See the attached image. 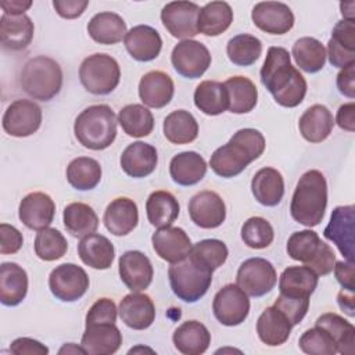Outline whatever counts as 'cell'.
Masks as SVG:
<instances>
[{
    "instance_id": "cell-55",
    "label": "cell",
    "mask_w": 355,
    "mask_h": 355,
    "mask_svg": "<svg viewBox=\"0 0 355 355\" xmlns=\"http://www.w3.org/2000/svg\"><path fill=\"white\" fill-rule=\"evenodd\" d=\"M24 244V237L21 232L8 223L0 225V252L1 254H15L21 250Z\"/></svg>"
},
{
    "instance_id": "cell-27",
    "label": "cell",
    "mask_w": 355,
    "mask_h": 355,
    "mask_svg": "<svg viewBox=\"0 0 355 355\" xmlns=\"http://www.w3.org/2000/svg\"><path fill=\"white\" fill-rule=\"evenodd\" d=\"M104 226L114 236L129 234L139 222V209L133 200L128 197H118L112 200L103 216Z\"/></svg>"
},
{
    "instance_id": "cell-41",
    "label": "cell",
    "mask_w": 355,
    "mask_h": 355,
    "mask_svg": "<svg viewBox=\"0 0 355 355\" xmlns=\"http://www.w3.org/2000/svg\"><path fill=\"white\" fill-rule=\"evenodd\" d=\"M194 105L205 115H219L229 107L227 92L218 80H202L194 90Z\"/></svg>"
},
{
    "instance_id": "cell-17",
    "label": "cell",
    "mask_w": 355,
    "mask_h": 355,
    "mask_svg": "<svg viewBox=\"0 0 355 355\" xmlns=\"http://www.w3.org/2000/svg\"><path fill=\"white\" fill-rule=\"evenodd\" d=\"M251 18L257 28L270 35H284L294 26L291 8L280 1L257 3L251 11Z\"/></svg>"
},
{
    "instance_id": "cell-25",
    "label": "cell",
    "mask_w": 355,
    "mask_h": 355,
    "mask_svg": "<svg viewBox=\"0 0 355 355\" xmlns=\"http://www.w3.org/2000/svg\"><path fill=\"white\" fill-rule=\"evenodd\" d=\"M121 168L130 178H146L151 175L158 164L157 148L144 141L129 144L121 154Z\"/></svg>"
},
{
    "instance_id": "cell-21",
    "label": "cell",
    "mask_w": 355,
    "mask_h": 355,
    "mask_svg": "<svg viewBox=\"0 0 355 355\" xmlns=\"http://www.w3.org/2000/svg\"><path fill=\"white\" fill-rule=\"evenodd\" d=\"M326 55L337 68H345L355 62V21L341 19L334 25Z\"/></svg>"
},
{
    "instance_id": "cell-51",
    "label": "cell",
    "mask_w": 355,
    "mask_h": 355,
    "mask_svg": "<svg viewBox=\"0 0 355 355\" xmlns=\"http://www.w3.org/2000/svg\"><path fill=\"white\" fill-rule=\"evenodd\" d=\"M275 232L272 225L262 216H251L241 226V240L254 250H262L272 244Z\"/></svg>"
},
{
    "instance_id": "cell-9",
    "label": "cell",
    "mask_w": 355,
    "mask_h": 355,
    "mask_svg": "<svg viewBox=\"0 0 355 355\" xmlns=\"http://www.w3.org/2000/svg\"><path fill=\"white\" fill-rule=\"evenodd\" d=\"M277 282L275 266L265 258L245 259L236 275V284L251 297H262L272 291Z\"/></svg>"
},
{
    "instance_id": "cell-64",
    "label": "cell",
    "mask_w": 355,
    "mask_h": 355,
    "mask_svg": "<svg viewBox=\"0 0 355 355\" xmlns=\"http://www.w3.org/2000/svg\"><path fill=\"white\" fill-rule=\"evenodd\" d=\"M58 354L60 355H62V354H86V351H85V348L82 345L79 347V345H76L73 343H68V344H65V345H62L60 348Z\"/></svg>"
},
{
    "instance_id": "cell-52",
    "label": "cell",
    "mask_w": 355,
    "mask_h": 355,
    "mask_svg": "<svg viewBox=\"0 0 355 355\" xmlns=\"http://www.w3.org/2000/svg\"><path fill=\"white\" fill-rule=\"evenodd\" d=\"M298 347L302 352L309 355H334L337 354V344L333 337L320 326H315L302 333L298 340Z\"/></svg>"
},
{
    "instance_id": "cell-31",
    "label": "cell",
    "mask_w": 355,
    "mask_h": 355,
    "mask_svg": "<svg viewBox=\"0 0 355 355\" xmlns=\"http://www.w3.org/2000/svg\"><path fill=\"white\" fill-rule=\"evenodd\" d=\"M334 126L331 112L326 105L313 104L304 111L298 121L301 136L309 143H320L326 140Z\"/></svg>"
},
{
    "instance_id": "cell-59",
    "label": "cell",
    "mask_w": 355,
    "mask_h": 355,
    "mask_svg": "<svg viewBox=\"0 0 355 355\" xmlns=\"http://www.w3.org/2000/svg\"><path fill=\"white\" fill-rule=\"evenodd\" d=\"M334 275L337 282L341 284L344 290L352 291L355 290V283H354V262H344V261H337L334 263Z\"/></svg>"
},
{
    "instance_id": "cell-1",
    "label": "cell",
    "mask_w": 355,
    "mask_h": 355,
    "mask_svg": "<svg viewBox=\"0 0 355 355\" xmlns=\"http://www.w3.org/2000/svg\"><path fill=\"white\" fill-rule=\"evenodd\" d=\"M261 82L282 107L294 108L302 103L306 94V80L291 65V55L284 47L268 49L261 68Z\"/></svg>"
},
{
    "instance_id": "cell-63",
    "label": "cell",
    "mask_w": 355,
    "mask_h": 355,
    "mask_svg": "<svg viewBox=\"0 0 355 355\" xmlns=\"http://www.w3.org/2000/svg\"><path fill=\"white\" fill-rule=\"evenodd\" d=\"M340 8H341V14H343L344 19L354 21L355 1H341V3H340Z\"/></svg>"
},
{
    "instance_id": "cell-6",
    "label": "cell",
    "mask_w": 355,
    "mask_h": 355,
    "mask_svg": "<svg viewBox=\"0 0 355 355\" xmlns=\"http://www.w3.org/2000/svg\"><path fill=\"white\" fill-rule=\"evenodd\" d=\"M286 250L291 259L309 266L318 276L333 272L336 263L333 248L322 241L318 233L311 229L294 232L287 240Z\"/></svg>"
},
{
    "instance_id": "cell-8",
    "label": "cell",
    "mask_w": 355,
    "mask_h": 355,
    "mask_svg": "<svg viewBox=\"0 0 355 355\" xmlns=\"http://www.w3.org/2000/svg\"><path fill=\"white\" fill-rule=\"evenodd\" d=\"M79 80L92 94L105 96L114 92L121 80V69L116 60L105 53L86 57L79 67Z\"/></svg>"
},
{
    "instance_id": "cell-43",
    "label": "cell",
    "mask_w": 355,
    "mask_h": 355,
    "mask_svg": "<svg viewBox=\"0 0 355 355\" xmlns=\"http://www.w3.org/2000/svg\"><path fill=\"white\" fill-rule=\"evenodd\" d=\"M64 226L73 237H85L98 227V216L94 209L85 202H71L62 212Z\"/></svg>"
},
{
    "instance_id": "cell-35",
    "label": "cell",
    "mask_w": 355,
    "mask_h": 355,
    "mask_svg": "<svg viewBox=\"0 0 355 355\" xmlns=\"http://www.w3.org/2000/svg\"><path fill=\"white\" fill-rule=\"evenodd\" d=\"M207 173V162L196 151L176 154L169 162V175L179 186H193L202 180Z\"/></svg>"
},
{
    "instance_id": "cell-7",
    "label": "cell",
    "mask_w": 355,
    "mask_h": 355,
    "mask_svg": "<svg viewBox=\"0 0 355 355\" xmlns=\"http://www.w3.org/2000/svg\"><path fill=\"white\" fill-rule=\"evenodd\" d=\"M173 294L184 302H196L205 295L212 283V270L196 265L189 258L171 263L168 269Z\"/></svg>"
},
{
    "instance_id": "cell-29",
    "label": "cell",
    "mask_w": 355,
    "mask_h": 355,
    "mask_svg": "<svg viewBox=\"0 0 355 355\" xmlns=\"http://www.w3.org/2000/svg\"><path fill=\"white\" fill-rule=\"evenodd\" d=\"M78 255L85 265L104 270L111 268L115 258V248L105 236L92 233L80 239L78 244Z\"/></svg>"
},
{
    "instance_id": "cell-46",
    "label": "cell",
    "mask_w": 355,
    "mask_h": 355,
    "mask_svg": "<svg viewBox=\"0 0 355 355\" xmlns=\"http://www.w3.org/2000/svg\"><path fill=\"white\" fill-rule=\"evenodd\" d=\"M101 173L98 161L90 157H78L67 166L68 183L80 191L94 189L101 180Z\"/></svg>"
},
{
    "instance_id": "cell-18",
    "label": "cell",
    "mask_w": 355,
    "mask_h": 355,
    "mask_svg": "<svg viewBox=\"0 0 355 355\" xmlns=\"http://www.w3.org/2000/svg\"><path fill=\"white\" fill-rule=\"evenodd\" d=\"M118 270L122 283L132 293L146 290L151 284L154 276V269L148 257L136 250L126 251L121 255Z\"/></svg>"
},
{
    "instance_id": "cell-38",
    "label": "cell",
    "mask_w": 355,
    "mask_h": 355,
    "mask_svg": "<svg viewBox=\"0 0 355 355\" xmlns=\"http://www.w3.org/2000/svg\"><path fill=\"white\" fill-rule=\"evenodd\" d=\"M229 107L227 110L233 114H247L252 111L258 101V89L251 79L247 76H230L227 80L223 82Z\"/></svg>"
},
{
    "instance_id": "cell-32",
    "label": "cell",
    "mask_w": 355,
    "mask_h": 355,
    "mask_svg": "<svg viewBox=\"0 0 355 355\" xmlns=\"http://www.w3.org/2000/svg\"><path fill=\"white\" fill-rule=\"evenodd\" d=\"M172 341L183 355H201L211 344V333L201 322L187 320L173 331Z\"/></svg>"
},
{
    "instance_id": "cell-49",
    "label": "cell",
    "mask_w": 355,
    "mask_h": 355,
    "mask_svg": "<svg viewBox=\"0 0 355 355\" xmlns=\"http://www.w3.org/2000/svg\"><path fill=\"white\" fill-rule=\"evenodd\" d=\"M226 54L239 67L252 65L262 54V42L248 33L236 35L227 42Z\"/></svg>"
},
{
    "instance_id": "cell-23",
    "label": "cell",
    "mask_w": 355,
    "mask_h": 355,
    "mask_svg": "<svg viewBox=\"0 0 355 355\" xmlns=\"http://www.w3.org/2000/svg\"><path fill=\"white\" fill-rule=\"evenodd\" d=\"M118 313L128 327L144 330L150 327L155 319V306L147 294L130 293L121 300Z\"/></svg>"
},
{
    "instance_id": "cell-36",
    "label": "cell",
    "mask_w": 355,
    "mask_h": 355,
    "mask_svg": "<svg viewBox=\"0 0 355 355\" xmlns=\"http://www.w3.org/2000/svg\"><path fill=\"white\" fill-rule=\"evenodd\" d=\"M319 276L306 265L288 266L279 277V291L288 297H311L318 286Z\"/></svg>"
},
{
    "instance_id": "cell-57",
    "label": "cell",
    "mask_w": 355,
    "mask_h": 355,
    "mask_svg": "<svg viewBox=\"0 0 355 355\" xmlns=\"http://www.w3.org/2000/svg\"><path fill=\"white\" fill-rule=\"evenodd\" d=\"M89 6L87 0H54L53 7L57 14L65 19H73L83 14Z\"/></svg>"
},
{
    "instance_id": "cell-28",
    "label": "cell",
    "mask_w": 355,
    "mask_h": 355,
    "mask_svg": "<svg viewBox=\"0 0 355 355\" xmlns=\"http://www.w3.org/2000/svg\"><path fill=\"white\" fill-rule=\"evenodd\" d=\"M35 26L26 15H7L0 18V40L6 50L18 51L26 49L33 39Z\"/></svg>"
},
{
    "instance_id": "cell-15",
    "label": "cell",
    "mask_w": 355,
    "mask_h": 355,
    "mask_svg": "<svg viewBox=\"0 0 355 355\" xmlns=\"http://www.w3.org/2000/svg\"><path fill=\"white\" fill-rule=\"evenodd\" d=\"M200 7L191 1H171L161 10L165 29L176 39L187 40L198 33L197 19Z\"/></svg>"
},
{
    "instance_id": "cell-44",
    "label": "cell",
    "mask_w": 355,
    "mask_h": 355,
    "mask_svg": "<svg viewBox=\"0 0 355 355\" xmlns=\"http://www.w3.org/2000/svg\"><path fill=\"white\" fill-rule=\"evenodd\" d=\"M315 326H320L329 331L337 344V352L343 355H352L355 351V327L343 316L327 312L320 315Z\"/></svg>"
},
{
    "instance_id": "cell-60",
    "label": "cell",
    "mask_w": 355,
    "mask_h": 355,
    "mask_svg": "<svg viewBox=\"0 0 355 355\" xmlns=\"http://www.w3.org/2000/svg\"><path fill=\"white\" fill-rule=\"evenodd\" d=\"M336 122L337 125L347 130V132H354L355 130V103H347L343 104L336 115Z\"/></svg>"
},
{
    "instance_id": "cell-22",
    "label": "cell",
    "mask_w": 355,
    "mask_h": 355,
    "mask_svg": "<svg viewBox=\"0 0 355 355\" xmlns=\"http://www.w3.org/2000/svg\"><path fill=\"white\" fill-rule=\"evenodd\" d=\"M122 344V333L115 323L86 324L80 345L89 355H112Z\"/></svg>"
},
{
    "instance_id": "cell-20",
    "label": "cell",
    "mask_w": 355,
    "mask_h": 355,
    "mask_svg": "<svg viewBox=\"0 0 355 355\" xmlns=\"http://www.w3.org/2000/svg\"><path fill=\"white\" fill-rule=\"evenodd\" d=\"M55 204L53 198L43 191H33L26 194L18 208L19 220L32 230H42L49 227L54 219Z\"/></svg>"
},
{
    "instance_id": "cell-56",
    "label": "cell",
    "mask_w": 355,
    "mask_h": 355,
    "mask_svg": "<svg viewBox=\"0 0 355 355\" xmlns=\"http://www.w3.org/2000/svg\"><path fill=\"white\" fill-rule=\"evenodd\" d=\"M10 352L15 355H47L49 348L37 340L29 337H19L11 343Z\"/></svg>"
},
{
    "instance_id": "cell-34",
    "label": "cell",
    "mask_w": 355,
    "mask_h": 355,
    "mask_svg": "<svg viewBox=\"0 0 355 355\" xmlns=\"http://www.w3.org/2000/svg\"><path fill=\"white\" fill-rule=\"evenodd\" d=\"M251 191L255 200L265 207H276L284 196V179L270 166L259 169L251 180Z\"/></svg>"
},
{
    "instance_id": "cell-13",
    "label": "cell",
    "mask_w": 355,
    "mask_h": 355,
    "mask_svg": "<svg viewBox=\"0 0 355 355\" xmlns=\"http://www.w3.org/2000/svg\"><path fill=\"white\" fill-rule=\"evenodd\" d=\"M171 61L175 71L189 79L200 78L211 65V54L205 44L197 40L179 42L171 54Z\"/></svg>"
},
{
    "instance_id": "cell-37",
    "label": "cell",
    "mask_w": 355,
    "mask_h": 355,
    "mask_svg": "<svg viewBox=\"0 0 355 355\" xmlns=\"http://www.w3.org/2000/svg\"><path fill=\"white\" fill-rule=\"evenodd\" d=\"M89 36L100 44H115L126 35V22L111 11H103L92 17L87 24Z\"/></svg>"
},
{
    "instance_id": "cell-45",
    "label": "cell",
    "mask_w": 355,
    "mask_h": 355,
    "mask_svg": "<svg viewBox=\"0 0 355 355\" xmlns=\"http://www.w3.org/2000/svg\"><path fill=\"white\" fill-rule=\"evenodd\" d=\"M291 55L294 57L297 67L308 73L319 72L326 62L324 46L322 42L311 36L297 39L293 44Z\"/></svg>"
},
{
    "instance_id": "cell-40",
    "label": "cell",
    "mask_w": 355,
    "mask_h": 355,
    "mask_svg": "<svg viewBox=\"0 0 355 355\" xmlns=\"http://www.w3.org/2000/svg\"><path fill=\"white\" fill-rule=\"evenodd\" d=\"M233 22V10L226 1H211L200 8L197 29L205 36L223 33Z\"/></svg>"
},
{
    "instance_id": "cell-61",
    "label": "cell",
    "mask_w": 355,
    "mask_h": 355,
    "mask_svg": "<svg viewBox=\"0 0 355 355\" xmlns=\"http://www.w3.org/2000/svg\"><path fill=\"white\" fill-rule=\"evenodd\" d=\"M32 6L31 0H3L0 7L7 15H22Z\"/></svg>"
},
{
    "instance_id": "cell-48",
    "label": "cell",
    "mask_w": 355,
    "mask_h": 355,
    "mask_svg": "<svg viewBox=\"0 0 355 355\" xmlns=\"http://www.w3.org/2000/svg\"><path fill=\"white\" fill-rule=\"evenodd\" d=\"M229 255L226 244L218 239H205L196 243L189 254V259L208 270H215L222 266Z\"/></svg>"
},
{
    "instance_id": "cell-12",
    "label": "cell",
    "mask_w": 355,
    "mask_h": 355,
    "mask_svg": "<svg viewBox=\"0 0 355 355\" xmlns=\"http://www.w3.org/2000/svg\"><path fill=\"white\" fill-rule=\"evenodd\" d=\"M212 311L218 322L223 326H239L250 313L248 295L237 284H226L215 294Z\"/></svg>"
},
{
    "instance_id": "cell-14",
    "label": "cell",
    "mask_w": 355,
    "mask_h": 355,
    "mask_svg": "<svg viewBox=\"0 0 355 355\" xmlns=\"http://www.w3.org/2000/svg\"><path fill=\"white\" fill-rule=\"evenodd\" d=\"M1 122L10 136L28 137L42 125V108L32 100H15L7 107Z\"/></svg>"
},
{
    "instance_id": "cell-54",
    "label": "cell",
    "mask_w": 355,
    "mask_h": 355,
    "mask_svg": "<svg viewBox=\"0 0 355 355\" xmlns=\"http://www.w3.org/2000/svg\"><path fill=\"white\" fill-rule=\"evenodd\" d=\"M116 313H118L116 305L111 298H98L87 311L85 324L115 323Z\"/></svg>"
},
{
    "instance_id": "cell-5",
    "label": "cell",
    "mask_w": 355,
    "mask_h": 355,
    "mask_svg": "<svg viewBox=\"0 0 355 355\" xmlns=\"http://www.w3.org/2000/svg\"><path fill=\"white\" fill-rule=\"evenodd\" d=\"M19 85L32 98L49 101L62 87V69L51 57L36 55L24 64Z\"/></svg>"
},
{
    "instance_id": "cell-4",
    "label": "cell",
    "mask_w": 355,
    "mask_h": 355,
    "mask_svg": "<svg viewBox=\"0 0 355 355\" xmlns=\"http://www.w3.org/2000/svg\"><path fill=\"white\" fill-rule=\"evenodd\" d=\"M116 123L118 118L110 105L96 104L85 108L76 116L73 133L83 147L100 151L114 143Z\"/></svg>"
},
{
    "instance_id": "cell-26",
    "label": "cell",
    "mask_w": 355,
    "mask_h": 355,
    "mask_svg": "<svg viewBox=\"0 0 355 355\" xmlns=\"http://www.w3.org/2000/svg\"><path fill=\"white\" fill-rule=\"evenodd\" d=\"M175 85L172 78L162 71H150L139 82V97L151 108L168 105L173 97Z\"/></svg>"
},
{
    "instance_id": "cell-39",
    "label": "cell",
    "mask_w": 355,
    "mask_h": 355,
    "mask_svg": "<svg viewBox=\"0 0 355 355\" xmlns=\"http://www.w3.org/2000/svg\"><path fill=\"white\" fill-rule=\"evenodd\" d=\"M180 205L176 197L165 190L154 191L146 201V212L148 222L155 227L171 226L179 216Z\"/></svg>"
},
{
    "instance_id": "cell-19",
    "label": "cell",
    "mask_w": 355,
    "mask_h": 355,
    "mask_svg": "<svg viewBox=\"0 0 355 355\" xmlns=\"http://www.w3.org/2000/svg\"><path fill=\"white\" fill-rule=\"evenodd\" d=\"M151 243L155 254L169 263L186 259L193 247L187 233L176 226L159 227L151 236Z\"/></svg>"
},
{
    "instance_id": "cell-11",
    "label": "cell",
    "mask_w": 355,
    "mask_h": 355,
    "mask_svg": "<svg viewBox=\"0 0 355 355\" xmlns=\"http://www.w3.org/2000/svg\"><path fill=\"white\" fill-rule=\"evenodd\" d=\"M323 236L336 244L341 255L354 262L355 255V207L340 205L331 212Z\"/></svg>"
},
{
    "instance_id": "cell-10",
    "label": "cell",
    "mask_w": 355,
    "mask_h": 355,
    "mask_svg": "<svg viewBox=\"0 0 355 355\" xmlns=\"http://www.w3.org/2000/svg\"><path fill=\"white\" fill-rule=\"evenodd\" d=\"M89 276L86 270L75 263H62L55 266L49 276L51 294L64 302H73L82 298L89 288Z\"/></svg>"
},
{
    "instance_id": "cell-2",
    "label": "cell",
    "mask_w": 355,
    "mask_h": 355,
    "mask_svg": "<svg viewBox=\"0 0 355 355\" xmlns=\"http://www.w3.org/2000/svg\"><path fill=\"white\" fill-rule=\"evenodd\" d=\"M263 151V135L257 129L244 128L237 130L226 144L212 153L209 166L220 178H234L259 158Z\"/></svg>"
},
{
    "instance_id": "cell-3",
    "label": "cell",
    "mask_w": 355,
    "mask_h": 355,
    "mask_svg": "<svg viewBox=\"0 0 355 355\" xmlns=\"http://www.w3.org/2000/svg\"><path fill=\"white\" fill-rule=\"evenodd\" d=\"M327 207V183L324 175L318 169L306 171L298 180L291 204L290 214L293 219L306 227L322 222Z\"/></svg>"
},
{
    "instance_id": "cell-53",
    "label": "cell",
    "mask_w": 355,
    "mask_h": 355,
    "mask_svg": "<svg viewBox=\"0 0 355 355\" xmlns=\"http://www.w3.org/2000/svg\"><path fill=\"white\" fill-rule=\"evenodd\" d=\"M273 306L286 315L293 326L298 324L308 312L309 297H288L279 294Z\"/></svg>"
},
{
    "instance_id": "cell-58",
    "label": "cell",
    "mask_w": 355,
    "mask_h": 355,
    "mask_svg": "<svg viewBox=\"0 0 355 355\" xmlns=\"http://www.w3.org/2000/svg\"><path fill=\"white\" fill-rule=\"evenodd\" d=\"M337 87L341 94L348 98L355 97V62L341 68L337 75Z\"/></svg>"
},
{
    "instance_id": "cell-24",
    "label": "cell",
    "mask_w": 355,
    "mask_h": 355,
    "mask_svg": "<svg viewBox=\"0 0 355 355\" xmlns=\"http://www.w3.org/2000/svg\"><path fill=\"white\" fill-rule=\"evenodd\" d=\"M125 47L132 58L140 62L155 60L162 49L159 33L148 25H136L126 32Z\"/></svg>"
},
{
    "instance_id": "cell-42",
    "label": "cell",
    "mask_w": 355,
    "mask_h": 355,
    "mask_svg": "<svg viewBox=\"0 0 355 355\" xmlns=\"http://www.w3.org/2000/svg\"><path fill=\"white\" fill-rule=\"evenodd\" d=\"M164 136L173 144H187L197 139L198 123L191 112L186 110L172 111L164 119Z\"/></svg>"
},
{
    "instance_id": "cell-50",
    "label": "cell",
    "mask_w": 355,
    "mask_h": 355,
    "mask_svg": "<svg viewBox=\"0 0 355 355\" xmlns=\"http://www.w3.org/2000/svg\"><path fill=\"white\" fill-rule=\"evenodd\" d=\"M68 243L62 233L54 227L37 230L35 237V254L46 262L57 261L67 254Z\"/></svg>"
},
{
    "instance_id": "cell-62",
    "label": "cell",
    "mask_w": 355,
    "mask_h": 355,
    "mask_svg": "<svg viewBox=\"0 0 355 355\" xmlns=\"http://www.w3.org/2000/svg\"><path fill=\"white\" fill-rule=\"evenodd\" d=\"M337 302L340 308L348 315V316H355V302H354V293L348 290H341L337 295Z\"/></svg>"
},
{
    "instance_id": "cell-30",
    "label": "cell",
    "mask_w": 355,
    "mask_h": 355,
    "mask_svg": "<svg viewBox=\"0 0 355 355\" xmlns=\"http://www.w3.org/2000/svg\"><path fill=\"white\" fill-rule=\"evenodd\" d=\"M28 293V275L15 262L0 265V301L6 306L21 304Z\"/></svg>"
},
{
    "instance_id": "cell-33",
    "label": "cell",
    "mask_w": 355,
    "mask_h": 355,
    "mask_svg": "<svg viewBox=\"0 0 355 355\" xmlns=\"http://www.w3.org/2000/svg\"><path fill=\"white\" fill-rule=\"evenodd\" d=\"M291 327L290 320L276 306H268L257 320L258 337L269 347L284 344L290 337Z\"/></svg>"
},
{
    "instance_id": "cell-47",
    "label": "cell",
    "mask_w": 355,
    "mask_h": 355,
    "mask_svg": "<svg viewBox=\"0 0 355 355\" xmlns=\"http://www.w3.org/2000/svg\"><path fill=\"white\" fill-rule=\"evenodd\" d=\"M118 123L130 137L148 136L154 129L151 111L141 104H128L118 114Z\"/></svg>"
},
{
    "instance_id": "cell-16",
    "label": "cell",
    "mask_w": 355,
    "mask_h": 355,
    "mask_svg": "<svg viewBox=\"0 0 355 355\" xmlns=\"http://www.w3.org/2000/svg\"><path fill=\"white\" fill-rule=\"evenodd\" d=\"M189 215L198 227L216 229L226 219V205L218 193L204 190L191 197Z\"/></svg>"
}]
</instances>
